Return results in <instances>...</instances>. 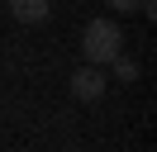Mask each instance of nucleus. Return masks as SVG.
<instances>
[{"mask_svg":"<svg viewBox=\"0 0 157 152\" xmlns=\"http://www.w3.org/2000/svg\"><path fill=\"white\" fill-rule=\"evenodd\" d=\"M109 66H114V76H119V81H133V76H138V62H133V57H124V52H114V57H109Z\"/></svg>","mask_w":157,"mask_h":152,"instance_id":"nucleus-4","label":"nucleus"},{"mask_svg":"<svg viewBox=\"0 0 157 152\" xmlns=\"http://www.w3.org/2000/svg\"><path fill=\"white\" fill-rule=\"evenodd\" d=\"M124 52V33H119L114 19H90L86 24V38H81V57L95 66H109V57Z\"/></svg>","mask_w":157,"mask_h":152,"instance_id":"nucleus-1","label":"nucleus"},{"mask_svg":"<svg viewBox=\"0 0 157 152\" xmlns=\"http://www.w3.org/2000/svg\"><path fill=\"white\" fill-rule=\"evenodd\" d=\"M105 5H109V10H119V14H133L138 0H105Z\"/></svg>","mask_w":157,"mask_h":152,"instance_id":"nucleus-5","label":"nucleus"},{"mask_svg":"<svg viewBox=\"0 0 157 152\" xmlns=\"http://www.w3.org/2000/svg\"><path fill=\"white\" fill-rule=\"evenodd\" d=\"M71 95H76V100H100V95H105V71H100L95 62H86L71 76Z\"/></svg>","mask_w":157,"mask_h":152,"instance_id":"nucleus-2","label":"nucleus"},{"mask_svg":"<svg viewBox=\"0 0 157 152\" xmlns=\"http://www.w3.org/2000/svg\"><path fill=\"white\" fill-rule=\"evenodd\" d=\"M5 5H10V14L19 19V24H43V19H48V0H5Z\"/></svg>","mask_w":157,"mask_h":152,"instance_id":"nucleus-3","label":"nucleus"}]
</instances>
